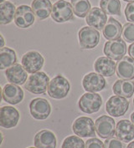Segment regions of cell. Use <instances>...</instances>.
Listing matches in <instances>:
<instances>
[{"mask_svg": "<svg viewBox=\"0 0 134 148\" xmlns=\"http://www.w3.org/2000/svg\"><path fill=\"white\" fill-rule=\"evenodd\" d=\"M104 54L113 60H121L126 53V42L123 39L107 41L104 45Z\"/></svg>", "mask_w": 134, "mask_h": 148, "instance_id": "obj_9", "label": "cell"}, {"mask_svg": "<svg viewBox=\"0 0 134 148\" xmlns=\"http://www.w3.org/2000/svg\"><path fill=\"white\" fill-rule=\"evenodd\" d=\"M49 78L45 72L39 71L31 75L25 83L26 90L34 95H41L46 92L49 84Z\"/></svg>", "mask_w": 134, "mask_h": 148, "instance_id": "obj_1", "label": "cell"}, {"mask_svg": "<svg viewBox=\"0 0 134 148\" xmlns=\"http://www.w3.org/2000/svg\"><path fill=\"white\" fill-rule=\"evenodd\" d=\"M19 121V112L13 106H3L0 109V125L9 129L17 125Z\"/></svg>", "mask_w": 134, "mask_h": 148, "instance_id": "obj_14", "label": "cell"}, {"mask_svg": "<svg viewBox=\"0 0 134 148\" xmlns=\"http://www.w3.org/2000/svg\"><path fill=\"white\" fill-rule=\"evenodd\" d=\"M34 143L37 148H56V137L52 132L43 130L35 135Z\"/></svg>", "mask_w": 134, "mask_h": 148, "instance_id": "obj_21", "label": "cell"}, {"mask_svg": "<svg viewBox=\"0 0 134 148\" xmlns=\"http://www.w3.org/2000/svg\"><path fill=\"white\" fill-rule=\"evenodd\" d=\"M95 127L97 135L102 139L111 138L116 132V123L112 117L102 116L95 121Z\"/></svg>", "mask_w": 134, "mask_h": 148, "instance_id": "obj_8", "label": "cell"}, {"mask_svg": "<svg viewBox=\"0 0 134 148\" xmlns=\"http://www.w3.org/2000/svg\"><path fill=\"white\" fill-rule=\"evenodd\" d=\"M44 58L37 51H29L22 57V65L30 74L39 72L44 65Z\"/></svg>", "mask_w": 134, "mask_h": 148, "instance_id": "obj_11", "label": "cell"}, {"mask_svg": "<svg viewBox=\"0 0 134 148\" xmlns=\"http://www.w3.org/2000/svg\"><path fill=\"white\" fill-rule=\"evenodd\" d=\"M6 78L11 84L22 86L27 81V71L23 65L19 64H15L13 66L8 68L5 71Z\"/></svg>", "mask_w": 134, "mask_h": 148, "instance_id": "obj_17", "label": "cell"}, {"mask_svg": "<svg viewBox=\"0 0 134 148\" xmlns=\"http://www.w3.org/2000/svg\"><path fill=\"white\" fill-rule=\"evenodd\" d=\"M104 148H126V147L122 140L115 137H111L106 140L104 143Z\"/></svg>", "mask_w": 134, "mask_h": 148, "instance_id": "obj_31", "label": "cell"}, {"mask_svg": "<svg viewBox=\"0 0 134 148\" xmlns=\"http://www.w3.org/2000/svg\"><path fill=\"white\" fill-rule=\"evenodd\" d=\"M95 70L105 77H111L117 70V64L108 57H100L94 64Z\"/></svg>", "mask_w": 134, "mask_h": 148, "instance_id": "obj_20", "label": "cell"}, {"mask_svg": "<svg viewBox=\"0 0 134 148\" xmlns=\"http://www.w3.org/2000/svg\"><path fill=\"white\" fill-rule=\"evenodd\" d=\"M74 14L79 18L87 17L90 12L91 3L89 0H71Z\"/></svg>", "mask_w": 134, "mask_h": 148, "instance_id": "obj_28", "label": "cell"}, {"mask_svg": "<svg viewBox=\"0 0 134 148\" xmlns=\"http://www.w3.org/2000/svg\"><path fill=\"white\" fill-rule=\"evenodd\" d=\"M71 85L68 79L62 75H57L49 81L48 95L53 99H64L70 92Z\"/></svg>", "mask_w": 134, "mask_h": 148, "instance_id": "obj_2", "label": "cell"}, {"mask_svg": "<svg viewBox=\"0 0 134 148\" xmlns=\"http://www.w3.org/2000/svg\"><path fill=\"white\" fill-rule=\"evenodd\" d=\"M61 148H86V143L80 136H71L64 140Z\"/></svg>", "mask_w": 134, "mask_h": 148, "instance_id": "obj_29", "label": "cell"}, {"mask_svg": "<svg viewBox=\"0 0 134 148\" xmlns=\"http://www.w3.org/2000/svg\"><path fill=\"white\" fill-rule=\"evenodd\" d=\"M131 121H132V122L133 123L134 125V111L132 113V115H131Z\"/></svg>", "mask_w": 134, "mask_h": 148, "instance_id": "obj_37", "label": "cell"}, {"mask_svg": "<svg viewBox=\"0 0 134 148\" xmlns=\"http://www.w3.org/2000/svg\"><path fill=\"white\" fill-rule=\"evenodd\" d=\"M82 86L86 91L95 93L103 90L106 88L107 81L100 74L91 72L84 76Z\"/></svg>", "mask_w": 134, "mask_h": 148, "instance_id": "obj_12", "label": "cell"}, {"mask_svg": "<svg viewBox=\"0 0 134 148\" xmlns=\"http://www.w3.org/2000/svg\"><path fill=\"white\" fill-rule=\"evenodd\" d=\"M80 47L85 49H92L98 45L100 41V34L94 28L83 27L78 33Z\"/></svg>", "mask_w": 134, "mask_h": 148, "instance_id": "obj_6", "label": "cell"}, {"mask_svg": "<svg viewBox=\"0 0 134 148\" xmlns=\"http://www.w3.org/2000/svg\"><path fill=\"white\" fill-rule=\"evenodd\" d=\"M29 148H37V147H29Z\"/></svg>", "mask_w": 134, "mask_h": 148, "instance_id": "obj_40", "label": "cell"}, {"mask_svg": "<svg viewBox=\"0 0 134 148\" xmlns=\"http://www.w3.org/2000/svg\"><path fill=\"white\" fill-rule=\"evenodd\" d=\"M86 148H104V144L101 140L93 137L86 141Z\"/></svg>", "mask_w": 134, "mask_h": 148, "instance_id": "obj_33", "label": "cell"}, {"mask_svg": "<svg viewBox=\"0 0 134 148\" xmlns=\"http://www.w3.org/2000/svg\"><path fill=\"white\" fill-rule=\"evenodd\" d=\"M3 45H4L3 37V35H1V45H0V47H1V48H3Z\"/></svg>", "mask_w": 134, "mask_h": 148, "instance_id": "obj_36", "label": "cell"}, {"mask_svg": "<svg viewBox=\"0 0 134 148\" xmlns=\"http://www.w3.org/2000/svg\"><path fill=\"white\" fill-rule=\"evenodd\" d=\"M17 55L15 51L8 47L0 49V69L4 70L15 64Z\"/></svg>", "mask_w": 134, "mask_h": 148, "instance_id": "obj_26", "label": "cell"}, {"mask_svg": "<svg viewBox=\"0 0 134 148\" xmlns=\"http://www.w3.org/2000/svg\"><path fill=\"white\" fill-rule=\"evenodd\" d=\"M117 75L122 79L132 80L134 79V60L124 56L117 64Z\"/></svg>", "mask_w": 134, "mask_h": 148, "instance_id": "obj_18", "label": "cell"}, {"mask_svg": "<svg viewBox=\"0 0 134 148\" xmlns=\"http://www.w3.org/2000/svg\"><path fill=\"white\" fill-rule=\"evenodd\" d=\"M115 136L123 142H130L134 139V125L128 120H121L118 122Z\"/></svg>", "mask_w": 134, "mask_h": 148, "instance_id": "obj_19", "label": "cell"}, {"mask_svg": "<svg viewBox=\"0 0 134 148\" xmlns=\"http://www.w3.org/2000/svg\"><path fill=\"white\" fill-rule=\"evenodd\" d=\"M72 130L76 135L83 138L95 137L96 136L94 121L90 117L80 116L77 118L72 125Z\"/></svg>", "mask_w": 134, "mask_h": 148, "instance_id": "obj_5", "label": "cell"}, {"mask_svg": "<svg viewBox=\"0 0 134 148\" xmlns=\"http://www.w3.org/2000/svg\"><path fill=\"white\" fill-rule=\"evenodd\" d=\"M2 96L4 101L10 105H17L23 101L24 91L23 90L14 84L5 85L2 90Z\"/></svg>", "mask_w": 134, "mask_h": 148, "instance_id": "obj_16", "label": "cell"}, {"mask_svg": "<svg viewBox=\"0 0 134 148\" xmlns=\"http://www.w3.org/2000/svg\"><path fill=\"white\" fill-rule=\"evenodd\" d=\"M112 90L117 95L131 98L134 94V82L126 79H118L112 86Z\"/></svg>", "mask_w": 134, "mask_h": 148, "instance_id": "obj_24", "label": "cell"}, {"mask_svg": "<svg viewBox=\"0 0 134 148\" xmlns=\"http://www.w3.org/2000/svg\"><path fill=\"white\" fill-rule=\"evenodd\" d=\"M34 13L28 5H20L16 9L14 23L21 29H26L34 23Z\"/></svg>", "mask_w": 134, "mask_h": 148, "instance_id": "obj_13", "label": "cell"}, {"mask_svg": "<svg viewBox=\"0 0 134 148\" xmlns=\"http://www.w3.org/2000/svg\"><path fill=\"white\" fill-rule=\"evenodd\" d=\"M16 7L11 2L5 1L0 4V23L8 24L14 19Z\"/></svg>", "mask_w": 134, "mask_h": 148, "instance_id": "obj_25", "label": "cell"}, {"mask_svg": "<svg viewBox=\"0 0 134 148\" xmlns=\"http://www.w3.org/2000/svg\"><path fill=\"white\" fill-rule=\"evenodd\" d=\"M102 99L100 95L96 93H86L80 98L78 106L80 110L87 114H93L101 109Z\"/></svg>", "mask_w": 134, "mask_h": 148, "instance_id": "obj_4", "label": "cell"}, {"mask_svg": "<svg viewBox=\"0 0 134 148\" xmlns=\"http://www.w3.org/2000/svg\"><path fill=\"white\" fill-rule=\"evenodd\" d=\"M128 55H130V57L134 60V43L130 45L128 47Z\"/></svg>", "mask_w": 134, "mask_h": 148, "instance_id": "obj_34", "label": "cell"}, {"mask_svg": "<svg viewBox=\"0 0 134 148\" xmlns=\"http://www.w3.org/2000/svg\"><path fill=\"white\" fill-rule=\"evenodd\" d=\"M133 106H134V99H133Z\"/></svg>", "mask_w": 134, "mask_h": 148, "instance_id": "obj_41", "label": "cell"}, {"mask_svg": "<svg viewBox=\"0 0 134 148\" xmlns=\"http://www.w3.org/2000/svg\"><path fill=\"white\" fill-rule=\"evenodd\" d=\"M3 2H5V0H1V3H3Z\"/></svg>", "mask_w": 134, "mask_h": 148, "instance_id": "obj_39", "label": "cell"}, {"mask_svg": "<svg viewBox=\"0 0 134 148\" xmlns=\"http://www.w3.org/2000/svg\"><path fill=\"white\" fill-rule=\"evenodd\" d=\"M30 111L34 119L45 120L51 113V106L47 100L43 98H35L30 103Z\"/></svg>", "mask_w": 134, "mask_h": 148, "instance_id": "obj_10", "label": "cell"}, {"mask_svg": "<svg viewBox=\"0 0 134 148\" xmlns=\"http://www.w3.org/2000/svg\"><path fill=\"white\" fill-rule=\"evenodd\" d=\"M100 6L109 15H121V3L119 0H101Z\"/></svg>", "mask_w": 134, "mask_h": 148, "instance_id": "obj_27", "label": "cell"}, {"mask_svg": "<svg viewBox=\"0 0 134 148\" xmlns=\"http://www.w3.org/2000/svg\"><path fill=\"white\" fill-rule=\"evenodd\" d=\"M123 1H125V2H128V3H132V2H133L134 0H123Z\"/></svg>", "mask_w": 134, "mask_h": 148, "instance_id": "obj_38", "label": "cell"}, {"mask_svg": "<svg viewBox=\"0 0 134 148\" xmlns=\"http://www.w3.org/2000/svg\"><path fill=\"white\" fill-rule=\"evenodd\" d=\"M31 8L39 19H45L51 15L53 6L50 0H34L31 3Z\"/></svg>", "mask_w": 134, "mask_h": 148, "instance_id": "obj_23", "label": "cell"}, {"mask_svg": "<svg viewBox=\"0 0 134 148\" xmlns=\"http://www.w3.org/2000/svg\"><path fill=\"white\" fill-rule=\"evenodd\" d=\"M51 18L56 23H65L74 19V11L72 5L65 0H58L54 3Z\"/></svg>", "mask_w": 134, "mask_h": 148, "instance_id": "obj_3", "label": "cell"}, {"mask_svg": "<svg viewBox=\"0 0 134 148\" xmlns=\"http://www.w3.org/2000/svg\"><path fill=\"white\" fill-rule=\"evenodd\" d=\"M125 16L127 21L134 23V1L129 3L125 8Z\"/></svg>", "mask_w": 134, "mask_h": 148, "instance_id": "obj_32", "label": "cell"}, {"mask_svg": "<svg viewBox=\"0 0 134 148\" xmlns=\"http://www.w3.org/2000/svg\"><path fill=\"white\" fill-rule=\"evenodd\" d=\"M103 35L107 40H116L122 35V27L121 23L114 18H109L103 29Z\"/></svg>", "mask_w": 134, "mask_h": 148, "instance_id": "obj_22", "label": "cell"}, {"mask_svg": "<svg viewBox=\"0 0 134 148\" xmlns=\"http://www.w3.org/2000/svg\"><path fill=\"white\" fill-rule=\"evenodd\" d=\"M126 148H134V140L133 141H131V142L127 145Z\"/></svg>", "mask_w": 134, "mask_h": 148, "instance_id": "obj_35", "label": "cell"}, {"mask_svg": "<svg viewBox=\"0 0 134 148\" xmlns=\"http://www.w3.org/2000/svg\"><path fill=\"white\" fill-rule=\"evenodd\" d=\"M86 18V22L87 24L97 30L103 29L107 22V14L102 8L97 7L91 8Z\"/></svg>", "mask_w": 134, "mask_h": 148, "instance_id": "obj_15", "label": "cell"}, {"mask_svg": "<svg viewBox=\"0 0 134 148\" xmlns=\"http://www.w3.org/2000/svg\"><path fill=\"white\" fill-rule=\"evenodd\" d=\"M122 37L127 43H134V23H126L122 27Z\"/></svg>", "mask_w": 134, "mask_h": 148, "instance_id": "obj_30", "label": "cell"}, {"mask_svg": "<svg viewBox=\"0 0 134 148\" xmlns=\"http://www.w3.org/2000/svg\"><path fill=\"white\" fill-rule=\"evenodd\" d=\"M129 108V101L126 98L113 95L109 98L106 104V110L111 116L120 117L124 116Z\"/></svg>", "mask_w": 134, "mask_h": 148, "instance_id": "obj_7", "label": "cell"}]
</instances>
